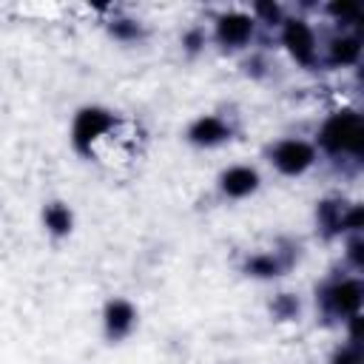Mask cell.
<instances>
[{
	"label": "cell",
	"mask_w": 364,
	"mask_h": 364,
	"mask_svg": "<svg viewBox=\"0 0 364 364\" xmlns=\"http://www.w3.org/2000/svg\"><path fill=\"white\" fill-rule=\"evenodd\" d=\"M284 43L290 46V51L296 54V60H301V63H310L313 60V31L301 23V20H293V23H287V28H284Z\"/></svg>",
	"instance_id": "3"
},
{
	"label": "cell",
	"mask_w": 364,
	"mask_h": 364,
	"mask_svg": "<svg viewBox=\"0 0 364 364\" xmlns=\"http://www.w3.org/2000/svg\"><path fill=\"white\" fill-rule=\"evenodd\" d=\"M108 125H111V117H105L102 111H82V114H80V119H77L74 136H77V142L85 148V142L97 139Z\"/></svg>",
	"instance_id": "5"
},
{
	"label": "cell",
	"mask_w": 364,
	"mask_h": 364,
	"mask_svg": "<svg viewBox=\"0 0 364 364\" xmlns=\"http://www.w3.org/2000/svg\"><path fill=\"white\" fill-rule=\"evenodd\" d=\"M324 142L333 148V151H341V148H353L358 151L361 145V125L355 117H336L327 122L324 128Z\"/></svg>",
	"instance_id": "1"
},
{
	"label": "cell",
	"mask_w": 364,
	"mask_h": 364,
	"mask_svg": "<svg viewBox=\"0 0 364 364\" xmlns=\"http://www.w3.org/2000/svg\"><path fill=\"white\" fill-rule=\"evenodd\" d=\"M222 185H225V191L230 196H245V193H250L256 188V173L250 168H233V171L225 173Z\"/></svg>",
	"instance_id": "6"
},
{
	"label": "cell",
	"mask_w": 364,
	"mask_h": 364,
	"mask_svg": "<svg viewBox=\"0 0 364 364\" xmlns=\"http://www.w3.org/2000/svg\"><path fill=\"white\" fill-rule=\"evenodd\" d=\"M247 267H250V273H256V276H270V273H276V262H273L270 256H259V259H253Z\"/></svg>",
	"instance_id": "11"
},
{
	"label": "cell",
	"mask_w": 364,
	"mask_h": 364,
	"mask_svg": "<svg viewBox=\"0 0 364 364\" xmlns=\"http://www.w3.org/2000/svg\"><path fill=\"white\" fill-rule=\"evenodd\" d=\"M250 31H253V23L245 14H228V17L219 20V40L228 43V46L245 43L250 37Z\"/></svg>",
	"instance_id": "4"
},
{
	"label": "cell",
	"mask_w": 364,
	"mask_h": 364,
	"mask_svg": "<svg viewBox=\"0 0 364 364\" xmlns=\"http://www.w3.org/2000/svg\"><path fill=\"white\" fill-rule=\"evenodd\" d=\"M46 222H48V228H51L54 233H65V230L71 228V213H68L65 208H60V205H51V208L46 210Z\"/></svg>",
	"instance_id": "10"
},
{
	"label": "cell",
	"mask_w": 364,
	"mask_h": 364,
	"mask_svg": "<svg viewBox=\"0 0 364 364\" xmlns=\"http://www.w3.org/2000/svg\"><path fill=\"white\" fill-rule=\"evenodd\" d=\"M225 134H228L225 125H222L219 119H213V117L199 119V122L193 125V131H191V136H193L196 142H219Z\"/></svg>",
	"instance_id": "8"
},
{
	"label": "cell",
	"mask_w": 364,
	"mask_h": 364,
	"mask_svg": "<svg viewBox=\"0 0 364 364\" xmlns=\"http://www.w3.org/2000/svg\"><path fill=\"white\" fill-rule=\"evenodd\" d=\"M131 321H134V310H131V304H125V301H114V304H108V330H111L114 336H122V333L131 327Z\"/></svg>",
	"instance_id": "7"
},
{
	"label": "cell",
	"mask_w": 364,
	"mask_h": 364,
	"mask_svg": "<svg viewBox=\"0 0 364 364\" xmlns=\"http://www.w3.org/2000/svg\"><path fill=\"white\" fill-rule=\"evenodd\" d=\"M273 159H276V165H279L284 173H299V171H304V168L310 165L313 154H310V148H307L304 142H282V145L276 148Z\"/></svg>",
	"instance_id": "2"
},
{
	"label": "cell",
	"mask_w": 364,
	"mask_h": 364,
	"mask_svg": "<svg viewBox=\"0 0 364 364\" xmlns=\"http://www.w3.org/2000/svg\"><path fill=\"white\" fill-rule=\"evenodd\" d=\"M330 304H333V310H353V307H358V287L355 284H341V287H336L333 293H330Z\"/></svg>",
	"instance_id": "9"
}]
</instances>
